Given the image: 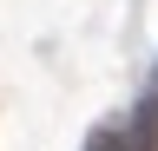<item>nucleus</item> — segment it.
I'll return each instance as SVG.
<instances>
[{"instance_id": "nucleus-1", "label": "nucleus", "mask_w": 158, "mask_h": 151, "mask_svg": "<svg viewBox=\"0 0 158 151\" xmlns=\"http://www.w3.org/2000/svg\"><path fill=\"white\" fill-rule=\"evenodd\" d=\"M86 151H152V138L145 131H92Z\"/></svg>"}]
</instances>
